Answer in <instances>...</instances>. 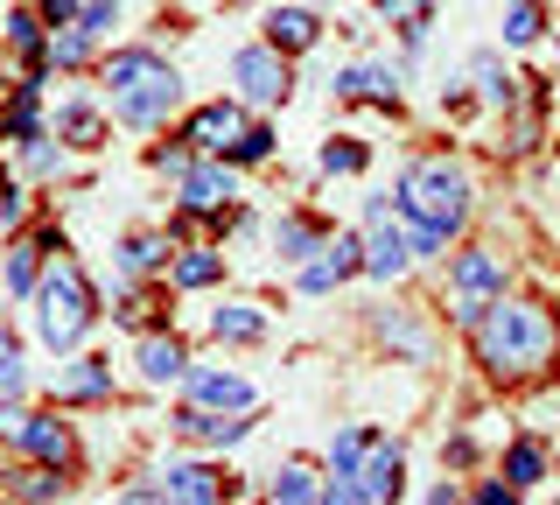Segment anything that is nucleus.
Here are the masks:
<instances>
[{"mask_svg":"<svg viewBox=\"0 0 560 505\" xmlns=\"http://www.w3.org/2000/svg\"><path fill=\"white\" fill-rule=\"evenodd\" d=\"M393 211L407 218L413 260H448V239L469 225V176H463V162H448V154H420V162H407L399 183H393Z\"/></svg>","mask_w":560,"mask_h":505,"instance_id":"f257e3e1","label":"nucleus"},{"mask_svg":"<svg viewBox=\"0 0 560 505\" xmlns=\"http://www.w3.org/2000/svg\"><path fill=\"white\" fill-rule=\"evenodd\" d=\"M469 337H477V365L490 379H518L525 387V379H547L560 365V317L533 295H518V302L498 295Z\"/></svg>","mask_w":560,"mask_h":505,"instance_id":"f03ea898","label":"nucleus"},{"mask_svg":"<svg viewBox=\"0 0 560 505\" xmlns=\"http://www.w3.org/2000/svg\"><path fill=\"white\" fill-rule=\"evenodd\" d=\"M98 78H105V99H113V119H119V127H133V134L168 127L175 106H183V71L162 64L148 43L113 49V57L98 64Z\"/></svg>","mask_w":560,"mask_h":505,"instance_id":"7ed1b4c3","label":"nucleus"},{"mask_svg":"<svg viewBox=\"0 0 560 505\" xmlns=\"http://www.w3.org/2000/svg\"><path fill=\"white\" fill-rule=\"evenodd\" d=\"M92 323H98V288L84 282L78 260H49V274L35 282V337L49 352H78Z\"/></svg>","mask_w":560,"mask_h":505,"instance_id":"20e7f679","label":"nucleus"},{"mask_svg":"<svg viewBox=\"0 0 560 505\" xmlns=\"http://www.w3.org/2000/svg\"><path fill=\"white\" fill-rule=\"evenodd\" d=\"M329 470H343L350 484H358L364 505H393L399 498V478H407V449L393 443L385 428H343L329 435Z\"/></svg>","mask_w":560,"mask_h":505,"instance_id":"39448f33","label":"nucleus"},{"mask_svg":"<svg viewBox=\"0 0 560 505\" xmlns=\"http://www.w3.org/2000/svg\"><path fill=\"white\" fill-rule=\"evenodd\" d=\"M504 253H490V246H463V253H448V317L463 323V330H477L483 323V309L504 295Z\"/></svg>","mask_w":560,"mask_h":505,"instance_id":"423d86ee","label":"nucleus"},{"mask_svg":"<svg viewBox=\"0 0 560 505\" xmlns=\"http://www.w3.org/2000/svg\"><path fill=\"white\" fill-rule=\"evenodd\" d=\"M232 162H218V154H197V162L175 176V211L183 218H218L224 225V211H232Z\"/></svg>","mask_w":560,"mask_h":505,"instance_id":"0eeeda50","label":"nucleus"},{"mask_svg":"<svg viewBox=\"0 0 560 505\" xmlns=\"http://www.w3.org/2000/svg\"><path fill=\"white\" fill-rule=\"evenodd\" d=\"M232 84H238L245 106H280V99L294 92V71H288V57H280L273 43H245L232 57Z\"/></svg>","mask_w":560,"mask_h":505,"instance_id":"6e6552de","label":"nucleus"},{"mask_svg":"<svg viewBox=\"0 0 560 505\" xmlns=\"http://www.w3.org/2000/svg\"><path fill=\"white\" fill-rule=\"evenodd\" d=\"M364 225H372V239H364V274H372V282H399V274L413 267V239H407V225L393 218V204H385V197L364 204Z\"/></svg>","mask_w":560,"mask_h":505,"instance_id":"1a4fd4ad","label":"nucleus"},{"mask_svg":"<svg viewBox=\"0 0 560 505\" xmlns=\"http://www.w3.org/2000/svg\"><path fill=\"white\" fill-rule=\"evenodd\" d=\"M350 274H364V239L358 232H337V239L315 246V260L294 267V288H302V295H329V288H343Z\"/></svg>","mask_w":560,"mask_h":505,"instance_id":"9d476101","label":"nucleus"},{"mask_svg":"<svg viewBox=\"0 0 560 505\" xmlns=\"http://www.w3.org/2000/svg\"><path fill=\"white\" fill-rule=\"evenodd\" d=\"M245 127H253V119H245V99H210V106H197L183 119V141L197 154H218V162H224Z\"/></svg>","mask_w":560,"mask_h":505,"instance_id":"9b49d317","label":"nucleus"},{"mask_svg":"<svg viewBox=\"0 0 560 505\" xmlns=\"http://www.w3.org/2000/svg\"><path fill=\"white\" fill-rule=\"evenodd\" d=\"M329 99H337V106H378V113H399V71H393V64H350V71L329 78Z\"/></svg>","mask_w":560,"mask_h":505,"instance_id":"f8f14e48","label":"nucleus"},{"mask_svg":"<svg viewBox=\"0 0 560 505\" xmlns=\"http://www.w3.org/2000/svg\"><path fill=\"white\" fill-rule=\"evenodd\" d=\"M154 492H162V505H224L232 498V478H218L210 463H168Z\"/></svg>","mask_w":560,"mask_h":505,"instance_id":"ddd939ff","label":"nucleus"},{"mask_svg":"<svg viewBox=\"0 0 560 505\" xmlns=\"http://www.w3.org/2000/svg\"><path fill=\"white\" fill-rule=\"evenodd\" d=\"M189 408H210V414H253V387L238 372H218V365H189Z\"/></svg>","mask_w":560,"mask_h":505,"instance_id":"4468645a","label":"nucleus"},{"mask_svg":"<svg viewBox=\"0 0 560 505\" xmlns=\"http://www.w3.org/2000/svg\"><path fill=\"white\" fill-rule=\"evenodd\" d=\"M49 400L78 408V400H113V358H70L49 372Z\"/></svg>","mask_w":560,"mask_h":505,"instance_id":"2eb2a0df","label":"nucleus"},{"mask_svg":"<svg viewBox=\"0 0 560 505\" xmlns=\"http://www.w3.org/2000/svg\"><path fill=\"white\" fill-rule=\"evenodd\" d=\"M0 49H8L22 71H49V22L35 8H14L8 22H0Z\"/></svg>","mask_w":560,"mask_h":505,"instance_id":"dca6fc26","label":"nucleus"},{"mask_svg":"<svg viewBox=\"0 0 560 505\" xmlns=\"http://www.w3.org/2000/svg\"><path fill=\"white\" fill-rule=\"evenodd\" d=\"M133 365H140V379H148V387H183V379H189V344L148 330V337H140V352H133Z\"/></svg>","mask_w":560,"mask_h":505,"instance_id":"f3484780","label":"nucleus"},{"mask_svg":"<svg viewBox=\"0 0 560 505\" xmlns=\"http://www.w3.org/2000/svg\"><path fill=\"white\" fill-rule=\"evenodd\" d=\"M259 28H267L259 43H273L280 57H308V49L323 43V14H315V8H273Z\"/></svg>","mask_w":560,"mask_h":505,"instance_id":"a211bd4d","label":"nucleus"},{"mask_svg":"<svg viewBox=\"0 0 560 505\" xmlns=\"http://www.w3.org/2000/svg\"><path fill=\"white\" fill-rule=\"evenodd\" d=\"M14 443H22L35 463H57V470L78 463V435H70V422H57V414H28Z\"/></svg>","mask_w":560,"mask_h":505,"instance_id":"6ab92c4d","label":"nucleus"},{"mask_svg":"<svg viewBox=\"0 0 560 505\" xmlns=\"http://www.w3.org/2000/svg\"><path fill=\"white\" fill-rule=\"evenodd\" d=\"M49 141H63V148H78V154L105 148V113L92 106V99H63V106L49 113Z\"/></svg>","mask_w":560,"mask_h":505,"instance_id":"aec40b11","label":"nucleus"},{"mask_svg":"<svg viewBox=\"0 0 560 505\" xmlns=\"http://www.w3.org/2000/svg\"><path fill=\"white\" fill-rule=\"evenodd\" d=\"M168 428L189 435V443H203V449H232V443H245L253 422H238V414H210V408H175Z\"/></svg>","mask_w":560,"mask_h":505,"instance_id":"412c9836","label":"nucleus"},{"mask_svg":"<svg viewBox=\"0 0 560 505\" xmlns=\"http://www.w3.org/2000/svg\"><path fill=\"white\" fill-rule=\"evenodd\" d=\"M70 492V478L57 463H28V470H8L0 478V498H14V505H57Z\"/></svg>","mask_w":560,"mask_h":505,"instance_id":"4be33fe9","label":"nucleus"},{"mask_svg":"<svg viewBox=\"0 0 560 505\" xmlns=\"http://www.w3.org/2000/svg\"><path fill=\"white\" fill-rule=\"evenodd\" d=\"M323 478H329V470L288 457V463L267 478V505H323Z\"/></svg>","mask_w":560,"mask_h":505,"instance_id":"5701e85b","label":"nucleus"},{"mask_svg":"<svg viewBox=\"0 0 560 505\" xmlns=\"http://www.w3.org/2000/svg\"><path fill=\"white\" fill-rule=\"evenodd\" d=\"M119 282H140V274H162L168 260H175V239L168 232H133V239H119Z\"/></svg>","mask_w":560,"mask_h":505,"instance_id":"b1692460","label":"nucleus"},{"mask_svg":"<svg viewBox=\"0 0 560 505\" xmlns=\"http://www.w3.org/2000/svg\"><path fill=\"white\" fill-rule=\"evenodd\" d=\"M329 239V225L323 218H308V211H288L273 225V253L288 260V267H302V260H315V246Z\"/></svg>","mask_w":560,"mask_h":505,"instance_id":"393cba45","label":"nucleus"},{"mask_svg":"<svg viewBox=\"0 0 560 505\" xmlns=\"http://www.w3.org/2000/svg\"><path fill=\"white\" fill-rule=\"evenodd\" d=\"M168 282H175V288H210V282H224V253H218V246H175Z\"/></svg>","mask_w":560,"mask_h":505,"instance_id":"a878e982","label":"nucleus"},{"mask_svg":"<svg viewBox=\"0 0 560 505\" xmlns=\"http://www.w3.org/2000/svg\"><path fill=\"white\" fill-rule=\"evenodd\" d=\"M539 478H547V443H539V435H512V443H504V484L533 492Z\"/></svg>","mask_w":560,"mask_h":505,"instance_id":"bb28decb","label":"nucleus"},{"mask_svg":"<svg viewBox=\"0 0 560 505\" xmlns=\"http://www.w3.org/2000/svg\"><path fill=\"white\" fill-rule=\"evenodd\" d=\"M210 337L218 344H259L267 337V317L253 302H224V309H210Z\"/></svg>","mask_w":560,"mask_h":505,"instance_id":"cd10ccee","label":"nucleus"},{"mask_svg":"<svg viewBox=\"0 0 560 505\" xmlns=\"http://www.w3.org/2000/svg\"><path fill=\"white\" fill-rule=\"evenodd\" d=\"M469 78H477V92H483V106H498V113H512V106H518V78H512V71H504V64H498V57H490V49H483V57H477V64H469Z\"/></svg>","mask_w":560,"mask_h":505,"instance_id":"c85d7f7f","label":"nucleus"},{"mask_svg":"<svg viewBox=\"0 0 560 505\" xmlns=\"http://www.w3.org/2000/svg\"><path fill=\"white\" fill-rule=\"evenodd\" d=\"M49 260H57V253H49L43 239H22V246L8 253V288H14V295H35V282L49 274Z\"/></svg>","mask_w":560,"mask_h":505,"instance_id":"c756f323","label":"nucleus"},{"mask_svg":"<svg viewBox=\"0 0 560 505\" xmlns=\"http://www.w3.org/2000/svg\"><path fill=\"white\" fill-rule=\"evenodd\" d=\"M92 49H98V36L84 22L49 28V64H57V71H84V64H92Z\"/></svg>","mask_w":560,"mask_h":505,"instance_id":"7c9ffc66","label":"nucleus"},{"mask_svg":"<svg viewBox=\"0 0 560 505\" xmlns=\"http://www.w3.org/2000/svg\"><path fill=\"white\" fill-rule=\"evenodd\" d=\"M539 36H547V8H539V0H512V8H504V43L533 49Z\"/></svg>","mask_w":560,"mask_h":505,"instance_id":"2f4dec72","label":"nucleus"},{"mask_svg":"<svg viewBox=\"0 0 560 505\" xmlns=\"http://www.w3.org/2000/svg\"><path fill=\"white\" fill-rule=\"evenodd\" d=\"M364 162H372V148H364V141H350V134H329L323 154H315V169H323V176H358Z\"/></svg>","mask_w":560,"mask_h":505,"instance_id":"473e14b6","label":"nucleus"},{"mask_svg":"<svg viewBox=\"0 0 560 505\" xmlns=\"http://www.w3.org/2000/svg\"><path fill=\"white\" fill-rule=\"evenodd\" d=\"M224 162H232V169H259V162H273V127H259V119H253V127H245L238 141H232V154H224Z\"/></svg>","mask_w":560,"mask_h":505,"instance_id":"72a5a7b5","label":"nucleus"},{"mask_svg":"<svg viewBox=\"0 0 560 505\" xmlns=\"http://www.w3.org/2000/svg\"><path fill=\"white\" fill-rule=\"evenodd\" d=\"M378 8H385V22H393V28H428L434 0H378Z\"/></svg>","mask_w":560,"mask_h":505,"instance_id":"f704fd0d","label":"nucleus"},{"mask_svg":"<svg viewBox=\"0 0 560 505\" xmlns=\"http://www.w3.org/2000/svg\"><path fill=\"white\" fill-rule=\"evenodd\" d=\"M28 176H63V141L49 148V134H43V141H28Z\"/></svg>","mask_w":560,"mask_h":505,"instance_id":"c9c22d12","label":"nucleus"},{"mask_svg":"<svg viewBox=\"0 0 560 505\" xmlns=\"http://www.w3.org/2000/svg\"><path fill=\"white\" fill-rule=\"evenodd\" d=\"M0 393H22V344H14V337H0Z\"/></svg>","mask_w":560,"mask_h":505,"instance_id":"e433bc0d","label":"nucleus"},{"mask_svg":"<svg viewBox=\"0 0 560 505\" xmlns=\"http://www.w3.org/2000/svg\"><path fill=\"white\" fill-rule=\"evenodd\" d=\"M119 323H127V330H154V323H162V309H154V295H127V309H119Z\"/></svg>","mask_w":560,"mask_h":505,"instance_id":"4c0bfd02","label":"nucleus"},{"mask_svg":"<svg viewBox=\"0 0 560 505\" xmlns=\"http://www.w3.org/2000/svg\"><path fill=\"white\" fill-rule=\"evenodd\" d=\"M148 162H154V169H162V176H183V169H189V162H197V148H189V141H175V148H154V154H148Z\"/></svg>","mask_w":560,"mask_h":505,"instance_id":"58836bf2","label":"nucleus"},{"mask_svg":"<svg viewBox=\"0 0 560 505\" xmlns=\"http://www.w3.org/2000/svg\"><path fill=\"white\" fill-rule=\"evenodd\" d=\"M35 14H43L49 28H70V22L84 14V0H35Z\"/></svg>","mask_w":560,"mask_h":505,"instance_id":"ea45409f","label":"nucleus"},{"mask_svg":"<svg viewBox=\"0 0 560 505\" xmlns=\"http://www.w3.org/2000/svg\"><path fill=\"white\" fill-rule=\"evenodd\" d=\"M323 505H364V498H358V484H350L343 470H329V478H323Z\"/></svg>","mask_w":560,"mask_h":505,"instance_id":"a19ab883","label":"nucleus"},{"mask_svg":"<svg viewBox=\"0 0 560 505\" xmlns=\"http://www.w3.org/2000/svg\"><path fill=\"white\" fill-rule=\"evenodd\" d=\"M477 505H518V484H504V478H483V484H477Z\"/></svg>","mask_w":560,"mask_h":505,"instance_id":"79ce46f5","label":"nucleus"},{"mask_svg":"<svg viewBox=\"0 0 560 505\" xmlns=\"http://www.w3.org/2000/svg\"><path fill=\"white\" fill-rule=\"evenodd\" d=\"M84 28H92V36H105V28H113V0H84V14H78Z\"/></svg>","mask_w":560,"mask_h":505,"instance_id":"37998d69","label":"nucleus"},{"mask_svg":"<svg viewBox=\"0 0 560 505\" xmlns=\"http://www.w3.org/2000/svg\"><path fill=\"white\" fill-rule=\"evenodd\" d=\"M442 457H448L455 470H463V463H477V443H469V435H448V449H442Z\"/></svg>","mask_w":560,"mask_h":505,"instance_id":"c03bdc74","label":"nucleus"},{"mask_svg":"<svg viewBox=\"0 0 560 505\" xmlns=\"http://www.w3.org/2000/svg\"><path fill=\"white\" fill-rule=\"evenodd\" d=\"M113 505H162V492H154V484H127Z\"/></svg>","mask_w":560,"mask_h":505,"instance_id":"a18cd8bd","label":"nucleus"},{"mask_svg":"<svg viewBox=\"0 0 560 505\" xmlns=\"http://www.w3.org/2000/svg\"><path fill=\"white\" fill-rule=\"evenodd\" d=\"M22 422H28V414H22V408H14V400H8V408H0V435H8V443H14V435H22Z\"/></svg>","mask_w":560,"mask_h":505,"instance_id":"49530a36","label":"nucleus"},{"mask_svg":"<svg viewBox=\"0 0 560 505\" xmlns=\"http://www.w3.org/2000/svg\"><path fill=\"white\" fill-rule=\"evenodd\" d=\"M428 505H463V498H455V484H428Z\"/></svg>","mask_w":560,"mask_h":505,"instance_id":"de8ad7c7","label":"nucleus"},{"mask_svg":"<svg viewBox=\"0 0 560 505\" xmlns=\"http://www.w3.org/2000/svg\"><path fill=\"white\" fill-rule=\"evenodd\" d=\"M8 190H14V183H8V176H0V197H8Z\"/></svg>","mask_w":560,"mask_h":505,"instance_id":"09e8293b","label":"nucleus"}]
</instances>
